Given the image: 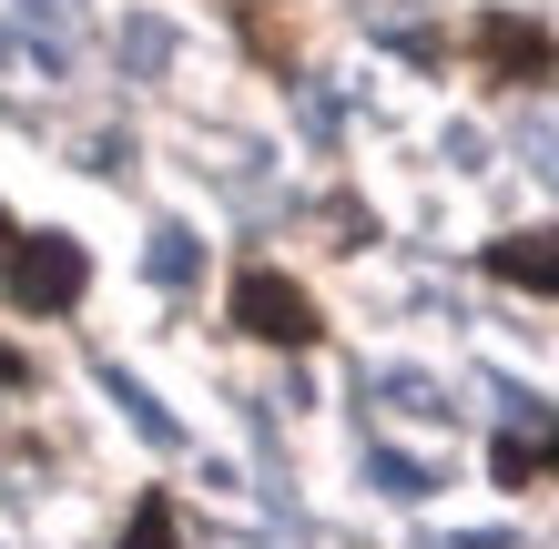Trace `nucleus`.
<instances>
[{
  "mask_svg": "<svg viewBox=\"0 0 559 549\" xmlns=\"http://www.w3.org/2000/svg\"><path fill=\"white\" fill-rule=\"evenodd\" d=\"M235 326H245L254 346H285V357H306V346L325 336V315H316V296H306L295 275L245 265V275H235Z\"/></svg>",
  "mask_w": 559,
  "mask_h": 549,
  "instance_id": "f03ea898",
  "label": "nucleus"
},
{
  "mask_svg": "<svg viewBox=\"0 0 559 549\" xmlns=\"http://www.w3.org/2000/svg\"><path fill=\"white\" fill-rule=\"evenodd\" d=\"M488 468H499L509 489H530V478H539V447L530 438H499V447H488Z\"/></svg>",
  "mask_w": 559,
  "mask_h": 549,
  "instance_id": "423d86ee",
  "label": "nucleus"
},
{
  "mask_svg": "<svg viewBox=\"0 0 559 549\" xmlns=\"http://www.w3.org/2000/svg\"><path fill=\"white\" fill-rule=\"evenodd\" d=\"M11 244H21V224H11V214H0V254H11Z\"/></svg>",
  "mask_w": 559,
  "mask_h": 549,
  "instance_id": "1a4fd4ad",
  "label": "nucleus"
},
{
  "mask_svg": "<svg viewBox=\"0 0 559 549\" xmlns=\"http://www.w3.org/2000/svg\"><path fill=\"white\" fill-rule=\"evenodd\" d=\"M488 275L519 285V296H559V224H530V235L488 244Z\"/></svg>",
  "mask_w": 559,
  "mask_h": 549,
  "instance_id": "20e7f679",
  "label": "nucleus"
},
{
  "mask_svg": "<svg viewBox=\"0 0 559 549\" xmlns=\"http://www.w3.org/2000/svg\"><path fill=\"white\" fill-rule=\"evenodd\" d=\"M153 275H163V285H193V244L163 235V244H153Z\"/></svg>",
  "mask_w": 559,
  "mask_h": 549,
  "instance_id": "6e6552de",
  "label": "nucleus"
},
{
  "mask_svg": "<svg viewBox=\"0 0 559 549\" xmlns=\"http://www.w3.org/2000/svg\"><path fill=\"white\" fill-rule=\"evenodd\" d=\"M478 61H488L499 82H539L559 51H549V31H539V21H519V11H488V21H478Z\"/></svg>",
  "mask_w": 559,
  "mask_h": 549,
  "instance_id": "7ed1b4c3",
  "label": "nucleus"
},
{
  "mask_svg": "<svg viewBox=\"0 0 559 549\" xmlns=\"http://www.w3.org/2000/svg\"><path fill=\"white\" fill-rule=\"evenodd\" d=\"M122 549H183V520H174V499H163V489H153V499L133 509V529H122Z\"/></svg>",
  "mask_w": 559,
  "mask_h": 549,
  "instance_id": "39448f33",
  "label": "nucleus"
},
{
  "mask_svg": "<svg viewBox=\"0 0 559 549\" xmlns=\"http://www.w3.org/2000/svg\"><path fill=\"white\" fill-rule=\"evenodd\" d=\"M377 489H397V499H417V489H427V468H417V458H397V447H377Z\"/></svg>",
  "mask_w": 559,
  "mask_h": 549,
  "instance_id": "0eeeda50",
  "label": "nucleus"
},
{
  "mask_svg": "<svg viewBox=\"0 0 559 549\" xmlns=\"http://www.w3.org/2000/svg\"><path fill=\"white\" fill-rule=\"evenodd\" d=\"M0 285H11V315H72L92 285V254L72 235H21L0 254Z\"/></svg>",
  "mask_w": 559,
  "mask_h": 549,
  "instance_id": "f257e3e1",
  "label": "nucleus"
},
{
  "mask_svg": "<svg viewBox=\"0 0 559 549\" xmlns=\"http://www.w3.org/2000/svg\"><path fill=\"white\" fill-rule=\"evenodd\" d=\"M539 468H549V478H559V438H549V447H539Z\"/></svg>",
  "mask_w": 559,
  "mask_h": 549,
  "instance_id": "9d476101",
  "label": "nucleus"
}]
</instances>
